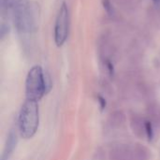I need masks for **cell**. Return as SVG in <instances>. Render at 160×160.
I'll return each instance as SVG.
<instances>
[{
    "label": "cell",
    "mask_w": 160,
    "mask_h": 160,
    "mask_svg": "<svg viewBox=\"0 0 160 160\" xmlns=\"http://www.w3.org/2000/svg\"><path fill=\"white\" fill-rule=\"evenodd\" d=\"M117 4L121 5L122 7L124 8H128V7H130L133 3V0H116Z\"/></svg>",
    "instance_id": "52a82bcc"
},
{
    "label": "cell",
    "mask_w": 160,
    "mask_h": 160,
    "mask_svg": "<svg viewBox=\"0 0 160 160\" xmlns=\"http://www.w3.org/2000/svg\"><path fill=\"white\" fill-rule=\"evenodd\" d=\"M16 143H17L16 133L11 131L9 133V135H8V141H7V143H6V146H5L1 160L8 159V158L10 157V155L12 154V152H13V150H14V148L16 146Z\"/></svg>",
    "instance_id": "5b68a950"
},
{
    "label": "cell",
    "mask_w": 160,
    "mask_h": 160,
    "mask_svg": "<svg viewBox=\"0 0 160 160\" xmlns=\"http://www.w3.org/2000/svg\"><path fill=\"white\" fill-rule=\"evenodd\" d=\"M25 93L28 100L38 101L46 93V80L42 68L39 66L33 67L26 77Z\"/></svg>",
    "instance_id": "3957f363"
},
{
    "label": "cell",
    "mask_w": 160,
    "mask_h": 160,
    "mask_svg": "<svg viewBox=\"0 0 160 160\" xmlns=\"http://www.w3.org/2000/svg\"><path fill=\"white\" fill-rule=\"evenodd\" d=\"M12 19L20 33H29L35 29V11L29 0H12Z\"/></svg>",
    "instance_id": "6da1fadb"
},
{
    "label": "cell",
    "mask_w": 160,
    "mask_h": 160,
    "mask_svg": "<svg viewBox=\"0 0 160 160\" xmlns=\"http://www.w3.org/2000/svg\"><path fill=\"white\" fill-rule=\"evenodd\" d=\"M69 11L66 3H63L58 11L54 25V41L57 46H62L68 36Z\"/></svg>",
    "instance_id": "277c9868"
},
{
    "label": "cell",
    "mask_w": 160,
    "mask_h": 160,
    "mask_svg": "<svg viewBox=\"0 0 160 160\" xmlns=\"http://www.w3.org/2000/svg\"><path fill=\"white\" fill-rule=\"evenodd\" d=\"M103 3H104V8L107 10V12L109 13V15H112V13L113 14V9L112 8L111 2L109 0H104Z\"/></svg>",
    "instance_id": "8992f818"
},
{
    "label": "cell",
    "mask_w": 160,
    "mask_h": 160,
    "mask_svg": "<svg viewBox=\"0 0 160 160\" xmlns=\"http://www.w3.org/2000/svg\"><path fill=\"white\" fill-rule=\"evenodd\" d=\"M39 112L37 101L28 100L22 104L19 115V130L22 138H32L38 128Z\"/></svg>",
    "instance_id": "7a4b0ae2"
}]
</instances>
